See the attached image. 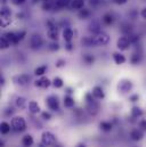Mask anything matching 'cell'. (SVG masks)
<instances>
[{
	"label": "cell",
	"instance_id": "obj_1",
	"mask_svg": "<svg viewBox=\"0 0 146 147\" xmlns=\"http://www.w3.org/2000/svg\"><path fill=\"white\" fill-rule=\"evenodd\" d=\"M10 125H11V129L16 132H21L26 129V122H25L24 117H22V116H14L11 119Z\"/></svg>",
	"mask_w": 146,
	"mask_h": 147
},
{
	"label": "cell",
	"instance_id": "obj_2",
	"mask_svg": "<svg viewBox=\"0 0 146 147\" xmlns=\"http://www.w3.org/2000/svg\"><path fill=\"white\" fill-rule=\"evenodd\" d=\"M93 41H94L95 47H97V46H105V45H107L110 42V36L107 33L101 31V32H98V33L93 36Z\"/></svg>",
	"mask_w": 146,
	"mask_h": 147
},
{
	"label": "cell",
	"instance_id": "obj_3",
	"mask_svg": "<svg viewBox=\"0 0 146 147\" xmlns=\"http://www.w3.org/2000/svg\"><path fill=\"white\" fill-rule=\"evenodd\" d=\"M41 143L45 145V147H50L56 145V137L50 131H45L41 135Z\"/></svg>",
	"mask_w": 146,
	"mask_h": 147
},
{
	"label": "cell",
	"instance_id": "obj_4",
	"mask_svg": "<svg viewBox=\"0 0 146 147\" xmlns=\"http://www.w3.org/2000/svg\"><path fill=\"white\" fill-rule=\"evenodd\" d=\"M42 45H43V40H42V37H41L39 33H33V34H31V37L29 39V47H30L32 50H38V49H40Z\"/></svg>",
	"mask_w": 146,
	"mask_h": 147
},
{
	"label": "cell",
	"instance_id": "obj_5",
	"mask_svg": "<svg viewBox=\"0 0 146 147\" xmlns=\"http://www.w3.org/2000/svg\"><path fill=\"white\" fill-rule=\"evenodd\" d=\"M131 89H132V82H131L130 80H128V79L121 80V81L119 82V84H118V90H119V92H121V94H127V92H129Z\"/></svg>",
	"mask_w": 146,
	"mask_h": 147
},
{
	"label": "cell",
	"instance_id": "obj_6",
	"mask_svg": "<svg viewBox=\"0 0 146 147\" xmlns=\"http://www.w3.org/2000/svg\"><path fill=\"white\" fill-rule=\"evenodd\" d=\"M46 104L48 106V109L51 111H58L59 110V102H58V98L57 96H54V95H50L46 98Z\"/></svg>",
	"mask_w": 146,
	"mask_h": 147
},
{
	"label": "cell",
	"instance_id": "obj_7",
	"mask_svg": "<svg viewBox=\"0 0 146 147\" xmlns=\"http://www.w3.org/2000/svg\"><path fill=\"white\" fill-rule=\"evenodd\" d=\"M86 99H87V109H88V111L93 114H96L99 110V105L94 100V98H90V95H87Z\"/></svg>",
	"mask_w": 146,
	"mask_h": 147
},
{
	"label": "cell",
	"instance_id": "obj_8",
	"mask_svg": "<svg viewBox=\"0 0 146 147\" xmlns=\"http://www.w3.org/2000/svg\"><path fill=\"white\" fill-rule=\"evenodd\" d=\"M130 45H131V42L128 37H120L116 41V47L120 50H127L130 47Z\"/></svg>",
	"mask_w": 146,
	"mask_h": 147
},
{
	"label": "cell",
	"instance_id": "obj_9",
	"mask_svg": "<svg viewBox=\"0 0 146 147\" xmlns=\"http://www.w3.org/2000/svg\"><path fill=\"white\" fill-rule=\"evenodd\" d=\"M50 84H53V82L48 78H45V76H40V79L36 80L34 82V86L39 88H48Z\"/></svg>",
	"mask_w": 146,
	"mask_h": 147
},
{
	"label": "cell",
	"instance_id": "obj_10",
	"mask_svg": "<svg viewBox=\"0 0 146 147\" xmlns=\"http://www.w3.org/2000/svg\"><path fill=\"white\" fill-rule=\"evenodd\" d=\"M91 95H93V97H94L95 99H103V98L105 97L104 90H103V88L99 87V86H96V87L93 88V90H91Z\"/></svg>",
	"mask_w": 146,
	"mask_h": 147
},
{
	"label": "cell",
	"instance_id": "obj_11",
	"mask_svg": "<svg viewBox=\"0 0 146 147\" xmlns=\"http://www.w3.org/2000/svg\"><path fill=\"white\" fill-rule=\"evenodd\" d=\"M144 137V134L142 131V129H134L131 132H130V138L135 142H139L142 140Z\"/></svg>",
	"mask_w": 146,
	"mask_h": 147
},
{
	"label": "cell",
	"instance_id": "obj_12",
	"mask_svg": "<svg viewBox=\"0 0 146 147\" xmlns=\"http://www.w3.org/2000/svg\"><path fill=\"white\" fill-rule=\"evenodd\" d=\"M30 80H31L30 75H28V74H21V75H18L16 78V83L20 84V86H26L30 82Z\"/></svg>",
	"mask_w": 146,
	"mask_h": 147
},
{
	"label": "cell",
	"instance_id": "obj_13",
	"mask_svg": "<svg viewBox=\"0 0 146 147\" xmlns=\"http://www.w3.org/2000/svg\"><path fill=\"white\" fill-rule=\"evenodd\" d=\"M63 39L65 42H71L72 41L73 37H74V33H73V30L71 28H65L63 30Z\"/></svg>",
	"mask_w": 146,
	"mask_h": 147
},
{
	"label": "cell",
	"instance_id": "obj_14",
	"mask_svg": "<svg viewBox=\"0 0 146 147\" xmlns=\"http://www.w3.org/2000/svg\"><path fill=\"white\" fill-rule=\"evenodd\" d=\"M28 109L30 111V113H32V114H38L39 112H40V106H39V104L36 103V100H31V102H29V104H28Z\"/></svg>",
	"mask_w": 146,
	"mask_h": 147
},
{
	"label": "cell",
	"instance_id": "obj_15",
	"mask_svg": "<svg viewBox=\"0 0 146 147\" xmlns=\"http://www.w3.org/2000/svg\"><path fill=\"white\" fill-rule=\"evenodd\" d=\"M113 61H114L115 64L121 65V64L126 63L127 59H126L124 55H122V54H120V53H114V54H113Z\"/></svg>",
	"mask_w": 146,
	"mask_h": 147
},
{
	"label": "cell",
	"instance_id": "obj_16",
	"mask_svg": "<svg viewBox=\"0 0 146 147\" xmlns=\"http://www.w3.org/2000/svg\"><path fill=\"white\" fill-rule=\"evenodd\" d=\"M34 140H33V137L31 135H25L23 138H22V145L24 147H31L33 145Z\"/></svg>",
	"mask_w": 146,
	"mask_h": 147
},
{
	"label": "cell",
	"instance_id": "obj_17",
	"mask_svg": "<svg viewBox=\"0 0 146 147\" xmlns=\"http://www.w3.org/2000/svg\"><path fill=\"white\" fill-rule=\"evenodd\" d=\"M15 105H16V107H17V109L23 110V109H25V107H26L28 103H26V99H25L24 97H17V98H16V100H15Z\"/></svg>",
	"mask_w": 146,
	"mask_h": 147
},
{
	"label": "cell",
	"instance_id": "obj_18",
	"mask_svg": "<svg viewBox=\"0 0 146 147\" xmlns=\"http://www.w3.org/2000/svg\"><path fill=\"white\" fill-rule=\"evenodd\" d=\"M84 7V1L83 0H72L71 1V8L74 10H80Z\"/></svg>",
	"mask_w": 146,
	"mask_h": 147
},
{
	"label": "cell",
	"instance_id": "obj_19",
	"mask_svg": "<svg viewBox=\"0 0 146 147\" xmlns=\"http://www.w3.org/2000/svg\"><path fill=\"white\" fill-rule=\"evenodd\" d=\"M78 16H79L81 20L89 18V17H90V10H89V9H87V8H82V9H80V10H79Z\"/></svg>",
	"mask_w": 146,
	"mask_h": 147
},
{
	"label": "cell",
	"instance_id": "obj_20",
	"mask_svg": "<svg viewBox=\"0 0 146 147\" xmlns=\"http://www.w3.org/2000/svg\"><path fill=\"white\" fill-rule=\"evenodd\" d=\"M69 3H70V0H55L54 1L55 8H65L69 6Z\"/></svg>",
	"mask_w": 146,
	"mask_h": 147
},
{
	"label": "cell",
	"instance_id": "obj_21",
	"mask_svg": "<svg viewBox=\"0 0 146 147\" xmlns=\"http://www.w3.org/2000/svg\"><path fill=\"white\" fill-rule=\"evenodd\" d=\"M99 128L103 130V131H105V132H109L112 130V128H113V125H112V123L111 122H107V121H103V122H101L99 123Z\"/></svg>",
	"mask_w": 146,
	"mask_h": 147
},
{
	"label": "cell",
	"instance_id": "obj_22",
	"mask_svg": "<svg viewBox=\"0 0 146 147\" xmlns=\"http://www.w3.org/2000/svg\"><path fill=\"white\" fill-rule=\"evenodd\" d=\"M0 129H1V134L2 135H7L9 131H10V129H11V125L8 123V122H1V125H0Z\"/></svg>",
	"mask_w": 146,
	"mask_h": 147
},
{
	"label": "cell",
	"instance_id": "obj_23",
	"mask_svg": "<svg viewBox=\"0 0 146 147\" xmlns=\"http://www.w3.org/2000/svg\"><path fill=\"white\" fill-rule=\"evenodd\" d=\"M143 115V111L141 107H138V106H134L132 107V110H131V116L132 117H135V119H138V117H141Z\"/></svg>",
	"mask_w": 146,
	"mask_h": 147
},
{
	"label": "cell",
	"instance_id": "obj_24",
	"mask_svg": "<svg viewBox=\"0 0 146 147\" xmlns=\"http://www.w3.org/2000/svg\"><path fill=\"white\" fill-rule=\"evenodd\" d=\"M64 106L66 109H72L74 106V99L71 96H65L64 97Z\"/></svg>",
	"mask_w": 146,
	"mask_h": 147
},
{
	"label": "cell",
	"instance_id": "obj_25",
	"mask_svg": "<svg viewBox=\"0 0 146 147\" xmlns=\"http://www.w3.org/2000/svg\"><path fill=\"white\" fill-rule=\"evenodd\" d=\"M89 26H90V29H89V30H90L94 34H96V33L101 32V29H99V28H101V25H99V23H98V22H96V21H95V22H93Z\"/></svg>",
	"mask_w": 146,
	"mask_h": 147
},
{
	"label": "cell",
	"instance_id": "obj_26",
	"mask_svg": "<svg viewBox=\"0 0 146 147\" xmlns=\"http://www.w3.org/2000/svg\"><path fill=\"white\" fill-rule=\"evenodd\" d=\"M53 86L56 88V89H59V88H62L63 87V84H64V82H63V79L62 78H59V76H56L53 81Z\"/></svg>",
	"mask_w": 146,
	"mask_h": 147
},
{
	"label": "cell",
	"instance_id": "obj_27",
	"mask_svg": "<svg viewBox=\"0 0 146 147\" xmlns=\"http://www.w3.org/2000/svg\"><path fill=\"white\" fill-rule=\"evenodd\" d=\"M10 45H11V42L5 37V36L1 37V40H0V47H1V49H7V48H9Z\"/></svg>",
	"mask_w": 146,
	"mask_h": 147
},
{
	"label": "cell",
	"instance_id": "obj_28",
	"mask_svg": "<svg viewBox=\"0 0 146 147\" xmlns=\"http://www.w3.org/2000/svg\"><path fill=\"white\" fill-rule=\"evenodd\" d=\"M102 21H103V23H104L105 25H111V24L113 23V21H114L113 15H111V14H105V15L103 16Z\"/></svg>",
	"mask_w": 146,
	"mask_h": 147
},
{
	"label": "cell",
	"instance_id": "obj_29",
	"mask_svg": "<svg viewBox=\"0 0 146 147\" xmlns=\"http://www.w3.org/2000/svg\"><path fill=\"white\" fill-rule=\"evenodd\" d=\"M47 71V66L46 65H42V66H38L36 70H34V74L36 76H43V74L46 73Z\"/></svg>",
	"mask_w": 146,
	"mask_h": 147
},
{
	"label": "cell",
	"instance_id": "obj_30",
	"mask_svg": "<svg viewBox=\"0 0 146 147\" xmlns=\"http://www.w3.org/2000/svg\"><path fill=\"white\" fill-rule=\"evenodd\" d=\"M141 59H142V55L138 53V54H134L130 61H131V63H132L134 65H136V64H138V63L141 62Z\"/></svg>",
	"mask_w": 146,
	"mask_h": 147
},
{
	"label": "cell",
	"instance_id": "obj_31",
	"mask_svg": "<svg viewBox=\"0 0 146 147\" xmlns=\"http://www.w3.org/2000/svg\"><path fill=\"white\" fill-rule=\"evenodd\" d=\"M94 61H95V58H94V56H93V55L86 54V55L83 56V62H84L86 64H93V63H94Z\"/></svg>",
	"mask_w": 146,
	"mask_h": 147
},
{
	"label": "cell",
	"instance_id": "obj_32",
	"mask_svg": "<svg viewBox=\"0 0 146 147\" xmlns=\"http://www.w3.org/2000/svg\"><path fill=\"white\" fill-rule=\"evenodd\" d=\"M26 36L25 31H21V32H16V39H15V45L18 43L21 40H23V38Z\"/></svg>",
	"mask_w": 146,
	"mask_h": 147
},
{
	"label": "cell",
	"instance_id": "obj_33",
	"mask_svg": "<svg viewBox=\"0 0 146 147\" xmlns=\"http://www.w3.org/2000/svg\"><path fill=\"white\" fill-rule=\"evenodd\" d=\"M49 49H50L51 51H56V50H58V49H59V45L57 43V41H53V42L49 45Z\"/></svg>",
	"mask_w": 146,
	"mask_h": 147
},
{
	"label": "cell",
	"instance_id": "obj_34",
	"mask_svg": "<svg viewBox=\"0 0 146 147\" xmlns=\"http://www.w3.org/2000/svg\"><path fill=\"white\" fill-rule=\"evenodd\" d=\"M129 40H130L131 43H136L139 40V37L138 36H135V34H129Z\"/></svg>",
	"mask_w": 146,
	"mask_h": 147
},
{
	"label": "cell",
	"instance_id": "obj_35",
	"mask_svg": "<svg viewBox=\"0 0 146 147\" xmlns=\"http://www.w3.org/2000/svg\"><path fill=\"white\" fill-rule=\"evenodd\" d=\"M41 116H42L43 120H50V119H51V114L48 113V112H42Z\"/></svg>",
	"mask_w": 146,
	"mask_h": 147
},
{
	"label": "cell",
	"instance_id": "obj_36",
	"mask_svg": "<svg viewBox=\"0 0 146 147\" xmlns=\"http://www.w3.org/2000/svg\"><path fill=\"white\" fill-rule=\"evenodd\" d=\"M10 1H11L13 5H15V6H20V5L24 3L26 0H10Z\"/></svg>",
	"mask_w": 146,
	"mask_h": 147
},
{
	"label": "cell",
	"instance_id": "obj_37",
	"mask_svg": "<svg viewBox=\"0 0 146 147\" xmlns=\"http://www.w3.org/2000/svg\"><path fill=\"white\" fill-rule=\"evenodd\" d=\"M139 128H141L142 130L146 131V120H142V121L139 122Z\"/></svg>",
	"mask_w": 146,
	"mask_h": 147
},
{
	"label": "cell",
	"instance_id": "obj_38",
	"mask_svg": "<svg viewBox=\"0 0 146 147\" xmlns=\"http://www.w3.org/2000/svg\"><path fill=\"white\" fill-rule=\"evenodd\" d=\"M64 65H65V61H64V59H59V61L56 62V66H57V67H62V66H64Z\"/></svg>",
	"mask_w": 146,
	"mask_h": 147
},
{
	"label": "cell",
	"instance_id": "obj_39",
	"mask_svg": "<svg viewBox=\"0 0 146 147\" xmlns=\"http://www.w3.org/2000/svg\"><path fill=\"white\" fill-rule=\"evenodd\" d=\"M116 5H123V3H126L128 0H113Z\"/></svg>",
	"mask_w": 146,
	"mask_h": 147
},
{
	"label": "cell",
	"instance_id": "obj_40",
	"mask_svg": "<svg viewBox=\"0 0 146 147\" xmlns=\"http://www.w3.org/2000/svg\"><path fill=\"white\" fill-rule=\"evenodd\" d=\"M141 16H142L144 20H146V7L142 9V11H141Z\"/></svg>",
	"mask_w": 146,
	"mask_h": 147
},
{
	"label": "cell",
	"instance_id": "obj_41",
	"mask_svg": "<svg viewBox=\"0 0 146 147\" xmlns=\"http://www.w3.org/2000/svg\"><path fill=\"white\" fill-rule=\"evenodd\" d=\"M130 99H131V102H136V100H138V96L137 95H134V96L130 97Z\"/></svg>",
	"mask_w": 146,
	"mask_h": 147
},
{
	"label": "cell",
	"instance_id": "obj_42",
	"mask_svg": "<svg viewBox=\"0 0 146 147\" xmlns=\"http://www.w3.org/2000/svg\"><path fill=\"white\" fill-rule=\"evenodd\" d=\"M98 0H90V5H93V6H96V5H98Z\"/></svg>",
	"mask_w": 146,
	"mask_h": 147
},
{
	"label": "cell",
	"instance_id": "obj_43",
	"mask_svg": "<svg viewBox=\"0 0 146 147\" xmlns=\"http://www.w3.org/2000/svg\"><path fill=\"white\" fill-rule=\"evenodd\" d=\"M71 46H72V45H71V43L69 42V43L66 45V49H68V50H72V49H73V47H71Z\"/></svg>",
	"mask_w": 146,
	"mask_h": 147
},
{
	"label": "cell",
	"instance_id": "obj_44",
	"mask_svg": "<svg viewBox=\"0 0 146 147\" xmlns=\"http://www.w3.org/2000/svg\"><path fill=\"white\" fill-rule=\"evenodd\" d=\"M76 147H87V146H86L84 144H79V145H78Z\"/></svg>",
	"mask_w": 146,
	"mask_h": 147
},
{
	"label": "cell",
	"instance_id": "obj_45",
	"mask_svg": "<svg viewBox=\"0 0 146 147\" xmlns=\"http://www.w3.org/2000/svg\"><path fill=\"white\" fill-rule=\"evenodd\" d=\"M42 2H48V1H51V0H41Z\"/></svg>",
	"mask_w": 146,
	"mask_h": 147
},
{
	"label": "cell",
	"instance_id": "obj_46",
	"mask_svg": "<svg viewBox=\"0 0 146 147\" xmlns=\"http://www.w3.org/2000/svg\"><path fill=\"white\" fill-rule=\"evenodd\" d=\"M55 147H62L61 145H55Z\"/></svg>",
	"mask_w": 146,
	"mask_h": 147
}]
</instances>
